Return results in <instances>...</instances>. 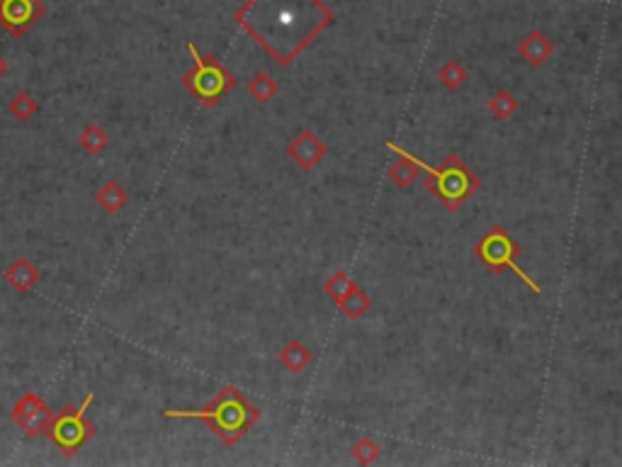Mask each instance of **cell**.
Returning a JSON list of instances; mask_svg holds the SVG:
<instances>
[{
    "mask_svg": "<svg viewBox=\"0 0 622 467\" xmlns=\"http://www.w3.org/2000/svg\"><path fill=\"white\" fill-rule=\"evenodd\" d=\"M8 113L20 122L32 120L39 113V103L32 93H18L8 105Z\"/></svg>",
    "mask_w": 622,
    "mask_h": 467,
    "instance_id": "18",
    "label": "cell"
},
{
    "mask_svg": "<svg viewBox=\"0 0 622 467\" xmlns=\"http://www.w3.org/2000/svg\"><path fill=\"white\" fill-rule=\"evenodd\" d=\"M474 253H476V258H479L484 265H489L492 271L499 273L503 271V268H511V271L516 273L520 281L525 282L535 295L542 292V288H539L538 282L532 281L528 273L523 271L518 263H516V256L520 253V246L511 234L506 232V229H501V226H493L492 232L486 234L482 241L476 243Z\"/></svg>",
    "mask_w": 622,
    "mask_h": 467,
    "instance_id": "6",
    "label": "cell"
},
{
    "mask_svg": "<svg viewBox=\"0 0 622 467\" xmlns=\"http://www.w3.org/2000/svg\"><path fill=\"white\" fill-rule=\"evenodd\" d=\"M233 20L278 66H289L326 28L334 12L321 0H246Z\"/></svg>",
    "mask_w": 622,
    "mask_h": 467,
    "instance_id": "1",
    "label": "cell"
},
{
    "mask_svg": "<svg viewBox=\"0 0 622 467\" xmlns=\"http://www.w3.org/2000/svg\"><path fill=\"white\" fill-rule=\"evenodd\" d=\"M248 93H251L253 100H258L260 105L270 103V100L278 95V81L270 74H265V71H258V74L248 81Z\"/></svg>",
    "mask_w": 622,
    "mask_h": 467,
    "instance_id": "16",
    "label": "cell"
},
{
    "mask_svg": "<svg viewBox=\"0 0 622 467\" xmlns=\"http://www.w3.org/2000/svg\"><path fill=\"white\" fill-rule=\"evenodd\" d=\"M516 110H518V100H516L508 91H499V93L489 100V113H492L496 120H511L513 115H516Z\"/></svg>",
    "mask_w": 622,
    "mask_h": 467,
    "instance_id": "19",
    "label": "cell"
},
{
    "mask_svg": "<svg viewBox=\"0 0 622 467\" xmlns=\"http://www.w3.org/2000/svg\"><path fill=\"white\" fill-rule=\"evenodd\" d=\"M518 51H520V57L525 59L528 64L539 66V64H545V61L552 57L555 47H552V42H549V39L542 35V32H538V29H535V32H530L528 37L520 42Z\"/></svg>",
    "mask_w": 622,
    "mask_h": 467,
    "instance_id": "11",
    "label": "cell"
},
{
    "mask_svg": "<svg viewBox=\"0 0 622 467\" xmlns=\"http://www.w3.org/2000/svg\"><path fill=\"white\" fill-rule=\"evenodd\" d=\"M280 363L285 365L289 373H302L311 363V351L302 341L292 338L287 346L280 351Z\"/></svg>",
    "mask_w": 622,
    "mask_h": 467,
    "instance_id": "13",
    "label": "cell"
},
{
    "mask_svg": "<svg viewBox=\"0 0 622 467\" xmlns=\"http://www.w3.org/2000/svg\"><path fill=\"white\" fill-rule=\"evenodd\" d=\"M335 305H338V309H341V312H343V314L348 319H360V317H365V314H367V309H370L372 299H370V295H367V292H363V290H360V288H358V285H353V288L345 292L343 297L338 299Z\"/></svg>",
    "mask_w": 622,
    "mask_h": 467,
    "instance_id": "14",
    "label": "cell"
},
{
    "mask_svg": "<svg viewBox=\"0 0 622 467\" xmlns=\"http://www.w3.org/2000/svg\"><path fill=\"white\" fill-rule=\"evenodd\" d=\"M44 12L47 5L42 0H0V28L8 29L12 37H25Z\"/></svg>",
    "mask_w": 622,
    "mask_h": 467,
    "instance_id": "8",
    "label": "cell"
},
{
    "mask_svg": "<svg viewBox=\"0 0 622 467\" xmlns=\"http://www.w3.org/2000/svg\"><path fill=\"white\" fill-rule=\"evenodd\" d=\"M93 400L95 394L88 392L83 402L78 404V407H64L59 414H54V419L49 423V440H51L64 455H75V453L83 448L85 443L95 436V426L88 421V416H85V411L93 404Z\"/></svg>",
    "mask_w": 622,
    "mask_h": 467,
    "instance_id": "5",
    "label": "cell"
},
{
    "mask_svg": "<svg viewBox=\"0 0 622 467\" xmlns=\"http://www.w3.org/2000/svg\"><path fill=\"white\" fill-rule=\"evenodd\" d=\"M10 419L25 436H39L47 433L54 411L49 409V404L37 392H25L10 411Z\"/></svg>",
    "mask_w": 622,
    "mask_h": 467,
    "instance_id": "7",
    "label": "cell"
},
{
    "mask_svg": "<svg viewBox=\"0 0 622 467\" xmlns=\"http://www.w3.org/2000/svg\"><path fill=\"white\" fill-rule=\"evenodd\" d=\"M95 202L103 207L107 215H114V212H120L122 207L130 202V195H127V190L122 187V183H117V180H105V186L95 193Z\"/></svg>",
    "mask_w": 622,
    "mask_h": 467,
    "instance_id": "12",
    "label": "cell"
},
{
    "mask_svg": "<svg viewBox=\"0 0 622 467\" xmlns=\"http://www.w3.org/2000/svg\"><path fill=\"white\" fill-rule=\"evenodd\" d=\"M187 51L195 66L183 75V85L205 107H214L236 85V75L214 57H202L195 42H187Z\"/></svg>",
    "mask_w": 622,
    "mask_h": 467,
    "instance_id": "4",
    "label": "cell"
},
{
    "mask_svg": "<svg viewBox=\"0 0 622 467\" xmlns=\"http://www.w3.org/2000/svg\"><path fill=\"white\" fill-rule=\"evenodd\" d=\"M355 282L350 281V275L348 273H343V271H338V273H334L328 281L324 282V292L328 295V297L334 299V302H338V299L343 297L345 292L350 290L353 288Z\"/></svg>",
    "mask_w": 622,
    "mask_h": 467,
    "instance_id": "21",
    "label": "cell"
},
{
    "mask_svg": "<svg viewBox=\"0 0 622 467\" xmlns=\"http://www.w3.org/2000/svg\"><path fill=\"white\" fill-rule=\"evenodd\" d=\"M3 278H5V282H8L12 290L25 295V292L32 290V288L42 281V271H39L37 265L29 261V258H18V261H12L8 268H5Z\"/></svg>",
    "mask_w": 622,
    "mask_h": 467,
    "instance_id": "10",
    "label": "cell"
},
{
    "mask_svg": "<svg viewBox=\"0 0 622 467\" xmlns=\"http://www.w3.org/2000/svg\"><path fill=\"white\" fill-rule=\"evenodd\" d=\"M5 74H8V61H5V57L0 54V78H3Z\"/></svg>",
    "mask_w": 622,
    "mask_h": 467,
    "instance_id": "23",
    "label": "cell"
},
{
    "mask_svg": "<svg viewBox=\"0 0 622 467\" xmlns=\"http://www.w3.org/2000/svg\"><path fill=\"white\" fill-rule=\"evenodd\" d=\"M353 455L360 465H370V463H374V460L380 458V446H377L370 436H365V439H360L355 443Z\"/></svg>",
    "mask_w": 622,
    "mask_h": 467,
    "instance_id": "22",
    "label": "cell"
},
{
    "mask_svg": "<svg viewBox=\"0 0 622 467\" xmlns=\"http://www.w3.org/2000/svg\"><path fill=\"white\" fill-rule=\"evenodd\" d=\"M397 156H399V161L390 169V178L399 190H406V187L413 186V180L418 178V166L404 154H397Z\"/></svg>",
    "mask_w": 622,
    "mask_h": 467,
    "instance_id": "17",
    "label": "cell"
},
{
    "mask_svg": "<svg viewBox=\"0 0 622 467\" xmlns=\"http://www.w3.org/2000/svg\"><path fill=\"white\" fill-rule=\"evenodd\" d=\"M78 144L83 146L91 156H98V154H103L107 146H110V134L100 127V124H95V122H91L88 127H85L83 131H81V137H78Z\"/></svg>",
    "mask_w": 622,
    "mask_h": 467,
    "instance_id": "15",
    "label": "cell"
},
{
    "mask_svg": "<svg viewBox=\"0 0 622 467\" xmlns=\"http://www.w3.org/2000/svg\"><path fill=\"white\" fill-rule=\"evenodd\" d=\"M387 149H391L394 154H404V156H409L413 163L418 166V170H423L426 173V187L433 193V197H437L440 202H443V207L445 210H450V212H457L460 207L465 205L467 200H469V195H474L476 190H479V178L474 176L472 170L467 169L465 161L457 159L455 154H450L437 169H433V166H428L426 161L418 159V156H413V154H409L406 149H401L399 144H394V141H387Z\"/></svg>",
    "mask_w": 622,
    "mask_h": 467,
    "instance_id": "3",
    "label": "cell"
},
{
    "mask_svg": "<svg viewBox=\"0 0 622 467\" xmlns=\"http://www.w3.org/2000/svg\"><path fill=\"white\" fill-rule=\"evenodd\" d=\"M287 154H289V159L295 161L299 169L311 170L316 163H321V161L326 159L328 149H326V144L316 137L314 131L304 130V131H299L297 137L289 141Z\"/></svg>",
    "mask_w": 622,
    "mask_h": 467,
    "instance_id": "9",
    "label": "cell"
},
{
    "mask_svg": "<svg viewBox=\"0 0 622 467\" xmlns=\"http://www.w3.org/2000/svg\"><path fill=\"white\" fill-rule=\"evenodd\" d=\"M437 78H440L450 91H457V88L467 81L465 66L460 64V61H445V64L440 66V71H437Z\"/></svg>",
    "mask_w": 622,
    "mask_h": 467,
    "instance_id": "20",
    "label": "cell"
},
{
    "mask_svg": "<svg viewBox=\"0 0 622 467\" xmlns=\"http://www.w3.org/2000/svg\"><path fill=\"white\" fill-rule=\"evenodd\" d=\"M163 416L166 419L205 421L207 426L219 436L222 443L233 446V443H239L241 436H246L258 423L260 411L246 400V394L239 387L226 384V387L219 390V394L214 397L212 402L207 404L205 409H166Z\"/></svg>",
    "mask_w": 622,
    "mask_h": 467,
    "instance_id": "2",
    "label": "cell"
}]
</instances>
